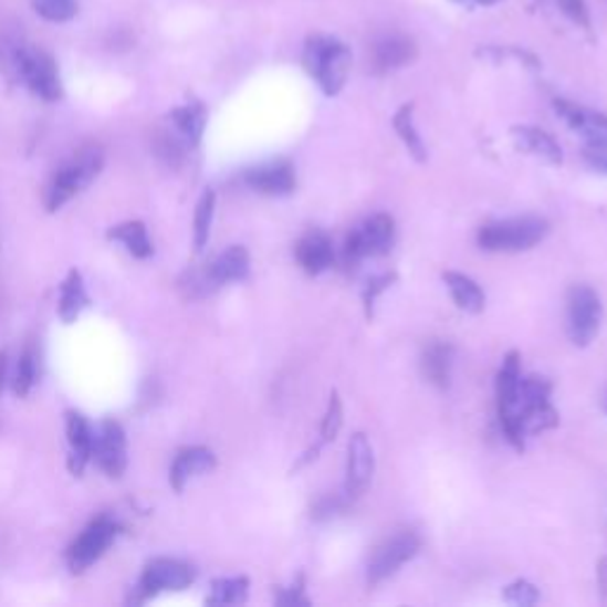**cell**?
I'll use <instances>...</instances> for the list:
<instances>
[{
  "instance_id": "6da1fadb",
  "label": "cell",
  "mask_w": 607,
  "mask_h": 607,
  "mask_svg": "<svg viewBox=\"0 0 607 607\" xmlns=\"http://www.w3.org/2000/svg\"><path fill=\"white\" fill-rule=\"evenodd\" d=\"M551 391L553 385L546 377L522 375L517 352L503 358L496 377L499 420L505 439L517 451L524 449V437L553 430L561 422L555 406L551 404Z\"/></svg>"
},
{
  "instance_id": "7a4b0ae2",
  "label": "cell",
  "mask_w": 607,
  "mask_h": 607,
  "mask_svg": "<svg viewBox=\"0 0 607 607\" xmlns=\"http://www.w3.org/2000/svg\"><path fill=\"white\" fill-rule=\"evenodd\" d=\"M302 64L306 74L316 81L325 95H337L352 70V51L333 36H308L304 43Z\"/></svg>"
},
{
  "instance_id": "3957f363",
  "label": "cell",
  "mask_w": 607,
  "mask_h": 607,
  "mask_svg": "<svg viewBox=\"0 0 607 607\" xmlns=\"http://www.w3.org/2000/svg\"><path fill=\"white\" fill-rule=\"evenodd\" d=\"M103 169V150L95 145L79 150L70 161H64L45 188L48 211H57L79 195Z\"/></svg>"
},
{
  "instance_id": "277c9868",
  "label": "cell",
  "mask_w": 607,
  "mask_h": 607,
  "mask_svg": "<svg viewBox=\"0 0 607 607\" xmlns=\"http://www.w3.org/2000/svg\"><path fill=\"white\" fill-rule=\"evenodd\" d=\"M548 236V223L538 217L491 221L480 228L478 242L486 252H527Z\"/></svg>"
},
{
  "instance_id": "5b68a950",
  "label": "cell",
  "mask_w": 607,
  "mask_h": 607,
  "mask_svg": "<svg viewBox=\"0 0 607 607\" xmlns=\"http://www.w3.org/2000/svg\"><path fill=\"white\" fill-rule=\"evenodd\" d=\"M394 233H397V228H394V219L389 214H375L366 219L358 228H354L347 242H344V269L356 271L366 259L387 254L394 244Z\"/></svg>"
},
{
  "instance_id": "8992f818",
  "label": "cell",
  "mask_w": 607,
  "mask_h": 607,
  "mask_svg": "<svg viewBox=\"0 0 607 607\" xmlns=\"http://www.w3.org/2000/svg\"><path fill=\"white\" fill-rule=\"evenodd\" d=\"M603 318L600 297L588 285H574L567 292V335L577 347H588L598 335Z\"/></svg>"
},
{
  "instance_id": "52a82bcc",
  "label": "cell",
  "mask_w": 607,
  "mask_h": 607,
  "mask_svg": "<svg viewBox=\"0 0 607 607\" xmlns=\"http://www.w3.org/2000/svg\"><path fill=\"white\" fill-rule=\"evenodd\" d=\"M420 551V538L411 530H401L387 536L368 557V582L380 584L394 577L408 561H414Z\"/></svg>"
},
{
  "instance_id": "ba28073f",
  "label": "cell",
  "mask_w": 607,
  "mask_h": 607,
  "mask_svg": "<svg viewBox=\"0 0 607 607\" xmlns=\"http://www.w3.org/2000/svg\"><path fill=\"white\" fill-rule=\"evenodd\" d=\"M117 522H112L109 517H97L91 522L74 544L70 546L67 553V563L72 572H84L88 569L95 561H101L105 551L112 546V541L117 538Z\"/></svg>"
},
{
  "instance_id": "9c48e42d",
  "label": "cell",
  "mask_w": 607,
  "mask_h": 607,
  "mask_svg": "<svg viewBox=\"0 0 607 607\" xmlns=\"http://www.w3.org/2000/svg\"><path fill=\"white\" fill-rule=\"evenodd\" d=\"M195 582V569L180 561L159 557L145 567L138 582V600L155 598L167 590H184Z\"/></svg>"
},
{
  "instance_id": "30bf717a",
  "label": "cell",
  "mask_w": 607,
  "mask_h": 607,
  "mask_svg": "<svg viewBox=\"0 0 607 607\" xmlns=\"http://www.w3.org/2000/svg\"><path fill=\"white\" fill-rule=\"evenodd\" d=\"M375 456L373 447L364 432L352 435L347 444V480H344V496L349 501L358 499L373 482Z\"/></svg>"
},
{
  "instance_id": "8fae6325",
  "label": "cell",
  "mask_w": 607,
  "mask_h": 607,
  "mask_svg": "<svg viewBox=\"0 0 607 607\" xmlns=\"http://www.w3.org/2000/svg\"><path fill=\"white\" fill-rule=\"evenodd\" d=\"M93 458L101 465V470L109 478H122L128 456H126V435L122 430L119 422L114 420H105L101 432L95 437V449H93Z\"/></svg>"
},
{
  "instance_id": "7c38bea8",
  "label": "cell",
  "mask_w": 607,
  "mask_h": 607,
  "mask_svg": "<svg viewBox=\"0 0 607 607\" xmlns=\"http://www.w3.org/2000/svg\"><path fill=\"white\" fill-rule=\"evenodd\" d=\"M244 184L261 195L281 197L290 195L297 186V176H294L292 164L285 159L261 164V167L244 171Z\"/></svg>"
},
{
  "instance_id": "4fadbf2b",
  "label": "cell",
  "mask_w": 607,
  "mask_h": 607,
  "mask_svg": "<svg viewBox=\"0 0 607 607\" xmlns=\"http://www.w3.org/2000/svg\"><path fill=\"white\" fill-rule=\"evenodd\" d=\"M416 55H418V48L408 36H401V34L383 36L373 45V57H370L373 72L387 74L394 70H401L406 64H411Z\"/></svg>"
},
{
  "instance_id": "5bb4252c",
  "label": "cell",
  "mask_w": 607,
  "mask_h": 607,
  "mask_svg": "<svg viewBox=\"0 0 607 607\" xmlns=\"http://www.w3.org/2000/svg\"><path fill=\"white\" fill-rule=\"evenodd\" d=\"M294 257H297V264L304 269V273L321 275L335 264L333 240L323 231H308L294 248Z\"/></svg>"
},
{
  "instance_id": "9a60e30c",
  "label": "cell",
  "mask_w": 607,
  "mask_h": 607,
  "mask_svg": "<svg viewBox=\"0 0 607 607\" xmlns=\"http://www.w3.org/2000/svg\"><path fill=\"white\" fill-rule=\"evenodd\" d=\"M555 112L567 122V126L584 136L586 143L607 140V117L600 112L579 107L567 101H555Z\"/></svg>"
},
{
  "instance_id": "2e32d148",
  "label": "cell",
  "mask_w": 607,
  "mask_h": 607,
  "mask_svg": "<svg viewBox=\"0 0 607 607\" xmlns=\"http://www.w3.org/2000/svg\"><path fill=\"white\" fill-rule=\"evenodd\" d=\"M250 275V252L242 244H233L226 252H221L207 269V281L211 285L240 283Z\"/></svg>"
},
{
  "instance_id": "e0dca14e",
  "label": "cell",
  "mask_w": 607,
  "mask_h": 607,
  "mask_svg": "<svg viewBox=\"0 0 607 607\" xmlns=\"http://www.w3.org/2000/svg\"><path fill=\"white\" fill-rule=\"evenodd\" d=\"M67 441H70V468L74 474L84 472L95 449V432L91 422L81 414H67Z\"/></svg>"
},
{
  "instance_id": "ac0fdd59",
  "label": "cell",
  "mask_w": 607,
  "mask_h": 607,
  "mask_svg": "<svg viewBox=\"0 0 607 607\" xmlns=\"http://www.w3.org/2000/svg\"><path fill=\"white\" fill-rule=\"evenodd\" d=\"M511 136H513V143L520 153L534 155L548 164L563 161L561 145H557V140L551 134H546V130H541L536 126H513Z\"/></svg>"
},
{
  "instance_id": "d6986e66",
  "label": "cell",
  "mask_w": 607,
  "mask_h": 607,
  "mask_svg": "<svg viewBox=\"0 0 607 607\" xmlns=\"http://www.w3.org/2000/svg\"><path fill=\"white\" fill-rule=\"evenodd\" d=\"M217 465V458L209 449L205 447H192V449H184L176 458L171 465V486L176 491H184V486L197 478V474H205L211 468Z\"/></svg>"
},
{
  "instance_id": "ffe728a7",
  "label": "cell",
  "mask_w": 607,
  "mask_h": 607,
  "mask_svg": "<svg viewBox=\"0 0 607 607\" xmlns=\"http://www.w3.org/2000/svg\"><path fill=\"white\" fill-rule=\"evenodd\" d=\"M451 364H453V347L449 342L435 339L425 347L422 373L435 387L447 389L451 385Z\"/></svg>"
},
{
  "instance_id": "44dd1931",
  "label": "cell",
  "mask_w": 607,
  "mask_h": 607,
  "mask_svg": "<svg viewBox=\"0 0 607 607\" xmlns=\"http://www.w3.org/2000/svg\"><path fill=\"white\" fill-rule=\"evenodd\" d=\"M441 278H444V283L451 292V300L456 302L458 308L465 311V314H480V311L486 304V297H484L482 287L474 283L470 275L456 273V271H444V273H441Z\"/></svg>"
},
{
  "instance_id": "7402d4cb",
  "label": "cell",
  "mask_w": 607,
  "mask_h": 607,
  "mask_svg": "<svg viewBox=\"0 0 607 607\" xmlns=\"http://www.w3.org/2000/svg\"><path fill=\"white\" fill-rule=\"evenodd\" d=\"M171 122L180 138H184L188 145H197L207 126V109L202 103H188L171 112Z\"/></svg>"
},
{
  "instance_id": "603a6c76",
  "label": "cell",
  "mask_w": 607,
  "mask_h": 607,
  "mask_svg": "<svg viewBox=\"0 0 607 607\" xmlns=\"http://www.w3.org/2000/svg\"><path fill=\"white\" fill-rule=\"evenodd\" d=\"M88 306V294L84 287V281H81V273L72 271L67 275V281L62 283L60 290V318L64 323H72L74 318H79L81 311Z\"/></svg>"
},
{
  "instance_id": "cb8c5ba5",
  "label": "cell",
  "mask_w": 607,
  "mask_h": 607,
  "mask_svg": "<svg viewBox=\"0 0 607 607\" xmlns=\"http://www.w3.org/2000/svg\"><path fill=\"white\" fill-rule=\"evenodd\" d=\"M109 238L122 242L136 259H147L155 250L150 236H147V228L140 221H126V223L114 226L109 231Z\"/></svg>"
},
{
  "instance_id": "d4e9b609",
  "label": "cell",
  "mask_w": 607,
  "mask_h": 607,
  "mask_svg": "<svg viewBox=\"0 0 607 607\" xmlns=\"http://www.w3.org/2000/svg\"><path fill=\"white\" fill-rule=\"evenodd\" d=\"M394 130H397L401 143L406 145L408 155H411L416 161L428 159V147H425L418 128L414 124V105L411 103L399 107V112L394 114Z\"/></svg>"
},
{
  "instance_id": "484cf974",
  "label": "cell",
  "mask_w": 607,
  "mask_h": 607,
  "mask_svg": "<svg viewBox=\"0 0 607 607\" xmlns=\"http://www.w3.org/2000/svg\"><path fill=\"white\" fill-rule=\"evenodd\" d=\"M250 582L244 577H231V579H219L211 586V596L207 598L209 605H240L248 598Z\"/></svg>"
},
{
  "instance_id": "4316f807",
  "label": "cell",
  "mask_w": 607,
  "mask_h": 607,
  "mask_svg": "<svg viewBox=\"0 0 607 607\" xmlns=\"http://www.w3.org/2000/svg\"><path fill=\"white\" fill-rule=\"evenodd\" d=\"M214 209H217V195L214 190H207L195 209V248L197 250H205V244L209 240L211 221H214Z\"/></svg>"
},
{
  "instance_id": "83f0119b",
  "label": "cell",
  "mask_w": 607,
  "mask_h": 607,
  "mask_svg": "<svg viewBox=\"0 0 607 607\" xmlns=\"http://www.w3.org/2000/svg\"><path fill=\"white\" fill-rule=\"evenodd\" d=\"M31 6L48 22H70L76 18V0H31Z\"/></svg>"
},
{
  "instance_id": "f1b7e54d",
  "label": "cell",
  "mask_w": 607,
  "mask_h": 607,
  "mask_svg": "<svg viewBox=\"0 0 607 607\" xmlns=\"http://www.w3.org/2000/svg\"><path fill=\"white\" fill-rule=\"evenodd\" d=\"M36 375H39L36 354L34 349H27L18 360V368H14V380H12L14 391H18L20 397H27L31 387L36 385Z\"/></svg>"
},
{
  "instance_id": "f546056e",
  "label": "cell",
  "mask_w": 607,
  "mask_h": 607,
  "mask_svg": "<svg viewBox=\"0 0 607 607\" xmlns=\"http://www.w3.org/2000/svg\"><path fill=\"white\" fill-rule=\"evenodd\" d=\"M342 422H344V411H342V401H339V394L333 391L331 397V404H327V411L323 416V422H321V441H318V449L323 444H327V441H333L339 430H342Z\"/></svg>"
},
{
  "instance_id": "4dcf8cb0",
  "label": "cell",
  "mask_w": 607,
  "mask_h": 607,
  "mask_svg": "<svg viewBox=\"0 0 607 607\" xmlns=\"http://www.w3.org/2000/svg\"><path fill=\"white\" fill-rule=\"evenodd\" d=\"M503 600L513 603V605H522V607L534 605V603H538V588L530 582L520 579L503 590Z\"/></svg>"
},
{
  "instance_id": "1f68e13d",
  "label": "cell",
  "mask_w": 607,
  "mask_h": 607,
  "mask_svg": "<svg viewBox=\"0 0 607 607\" xmlns=\"http://www.w3.org/2000/svg\"><path fill=\"white\" fill-rule=\"evenodd\" d=\"M557 6H561V10L567 14V18L579 24L584 29H590V20H588V10H586V3L584 0H557Z\"/></svg>"
},
{
  "instance_id": "d6a6232c",
  "label": "cell",
  "mask_w": 607,
  "mask_h": 607,
  "mask_svg": "<svg viewBox=\"0 0 607 607\" xmlns=\"http://www.w3.org/2000/svg\"><path fill=\"white\" fill-rule=\"evenodd\" d=\"M394 278H397V275H394V273H387V275H380V278H375V281L373 283H368V287H366V292H364V302H366V316L370 318L373 316V302L377 300V294H380V292H385L389 285H391V281H394Z\"/></svg>"
},
{
  "instance_id": "836d02e7",
  "label": "cell",
  "mask_w": 607,
  "mask_h": 607,
  "mask_svg": "<svg viewBox=\"0 0 607 607\" xmlns=\"http://www.w3.org/2000/svg\"><path fill=\"white\" fill-rule=\"evenodd\" d=\"M584 157L588 159L590 167H596L598 171L607 174V140H603V143H586Z\"/></svg>"
},
{
  "instance_id": "e575fe53",
  "label": "cell",
  "mask_w": 607,
  "mask_h": 607,
  "mask_svg": "<svg viewBox=\"0 0 607 607\" xmlns=\"http://www.w3.org/2000/svg\"><path fill=\"white\" fill-rule=\"evenodd\" d=\"M275 600L281 605H308V598L304 596V577H300L297 584L290 586L285 594H278Z\"/></svg>"
},
{
  "instance_id": "d590c367",
  "label": "cell",
  "mask_w": 607,
  "mask_h": 607,
  "mask_svg": "<svg viewBox=\"0 0 607 607\" xmlns=\"http://www.w3.org/2000/svg\"><path fill=\"white\" fill-rule=\"evenodd\" d=\"M596 577H598V590H600V600L607 603V555L600 557L598 567H596Z\"/></svg>"
},
{
  "instance_id": "8d00e7d4",
  "label": "cell",
  "mask_w": 607,
  "mask_h": 607,
  "mask_svg": "<svg viewBox=\"0 0 607 607\" xmlns=\"http://www.w3.org/2000/svg\"><path fill=\"white\" fill-rule=\"evenodd\" d=\"M456 3L461 6H496L501 0H456Z\"/></svg>"
},
{
  "instance_id": "74e56055",
  "label": "cell",
  "mask_w": 607,
  "mask_h": 607,
  "mask_svg": "<svg viewBox=\"0 0 607 607\" xmlns=\"http://www.w3.org/2000/svg\"><path fill=\"white\" fill-rule=\"evenodd\" d=\"M3 383H6V356L0 354V389H3Z\"/></svg>"
}]
</instances>
